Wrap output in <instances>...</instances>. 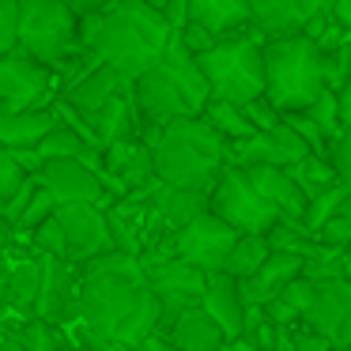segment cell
I'll return each mask as SVG.
<instances>
[{
    "label": "cell",
    "instance_id": "cell-1",
    "mask_svg": "<svg viewBox=\"0 0 351 351\" xmlns=\"http://www.w3.org/2000/svg\"><path fill=\"white\" fill-rule=\"evenodd\" d=\"M174 27L162 8L147 0H114L110 8L84 16V49L99 64L117 69L129 84H136L162 53H167Z\"/></svg>",
    "mask_w": 351,
    "mask_h": 351
},
{
    "label": "cell",
    "instance_id": "cell-2",
    "mask_svg": "<svg viewBox=\"0 0 351 351\" xmlns=\"http://www.w3.org/2000/svg\"><path fill=\"white\" fill-rule=\"evenodd\" d=\"M80 321L87 328L114 336L121 343H140L159 332L162 306L147 268H114V272H84L80 283Z\"/></svg>",
    "mask_w": 351,
    "mask_h": 351
},
{
    "label": "cell",
    "instance_id": "cell-3",
    "mask_svg": "<svg viewBox=\"0 0 351 351\" xmlns=\"http://www.w3.org/2000/svg\"><path fill=\"white\" fill-rule=\"evenodd\" d=\"M132 99L140 106L144 125H170L178 117L204 114V106L212 102V87L197 53H189L185 42L174 34L167 53L132 84Z\"/></svg>",
    "mask_w": 351,
    "mask_h": 351
},
{
    "label": "cell",
    "instance_id": "cell-4",
    "mask_svg": "<svg viewBox=\"0 0 351 351\" xmlns=\"http://www.w3.org/2000/svg\"><path fill=\"white\" fill-rule=\"evenodd\" d=\"M155 174L174 189L212 193L215 178L230 162V144L204 121V117H178L162 125L155 140Z\"/></svg>",
    "mask_w": 351,
    "mask_h": 351
},
{
    "label": "cell",
    "instance_id": "cell-5",
    "mask_svg": "<svg viewBox=\"0 0 351 351\" xmlns=\"http://www.w3.org/2000/svg\"><path fill=\"white\" fill-rule=\"evenodd\" d=\"M268 64V99L283 114H306L328 87V57L310 34H287V38H268L265 46Z\"/></svg>",
    "mask_w": 351,
    "mask_h": 351
},
{
    "label": "cell",
    "instance_id": "cell-6",
    "mask_svg": "<svg viewBox=\"0 0 351 351\" xmlns=\"http://www.w3.org/2000/svg\"><path fill=\"white\" fill-rule=\"evenodd\" d=\"M265 46H268V34L250 27L234 38H219L208 53H200L197 61L208 76L212 99H227V102H238V106L261 99L268 91Z\"/></svg>",
    "mask_w": 351,
    "mask_h": 351
},
{
    "label": "cell",
    "instance_id": "cell-7",
    "mask_svg": "<svg viewBox=\"0 0 351 351\" xmlns=\"http://www.w3.org/2000/svg\"><path fill=\"white\" fill-rule=\"evenodd\" d=\"M19 46L49 69L84 53V16L64 0H19Z\"/></svg>",
    "mask_w": 351,
    "mask_h": 351
},
{
    "label": "cell",
    "instance_id": "cell-8",
    "mask_svg": "<svg viewBox=\"0 0 351 351\" xmlns=\"http://www.w3.org/2000/svg\"><path fill=\"white\" fill-rule=\"evenodd\" d=\"M208 197H212V212L219 219H227L238 234H268L283 219L280 208L268 204L257 193V185L250 182V174L242 167H234V162L223 167V174L215 178Z\"/></svg>",
    "mask_w": 351,
    "mask_h": 351
},
{
    "label": "cell",
    "instance_id": "cell-9",
    "mask_svg": "<svg viewBox=\"0 0 351 351\" xmlns=\"http://www.w3.org/2000/svg\"><path fill=\"white\" fill-rule=\"evenodd\" d=\"M57 99V72L31 57L23 46L0 57V110L49 106Z\"/></svg>",
    "mask_w": 351,
    "mask_h": 351
},
{
    "label": "cell",
    "instance_id": "cell-10",
    "mask_svg": "<svg viewBox=\"0 0 351 351\" xmlns=\"http://www.w3.org/2000/svg\"><path fill=\"white\" fill-rule=\"evenodd\" d=\"M238 238L242 234L227 219H219L215 212H204L193 223H185L182 230H174V250L182 261H189L200 272L215 276V272H227L230 250L238 245Z\"/></svg>",
    "mask_w": 351,
    "mask_h": 351
},
{
    "label": "cell",
    "instance_id": "cell-11",
    "mask_svg": "<svg viewBox=\"0 0 351 351\" xmlns=\"http://www.w3.org/2000/svg\"><path fill=\"white\" fill-rule=\"evenodd\" d=\"M147 280H152L155 295H159V306H162V332H170L182 313L204 306V291H208V272H200L197 265L182 257H170L162 265H152L147 268Z\"/></svg>",
    "mask_w": 351,
    "mask_h": 351
},
{
    "label": "cell",
    "instance_id": "cell-12",
    "mask_svg": "<svg viewBox=\"0 0 351 351\" xmlns=\"http://www.w3.org/2000/svg\"><path fill=\"white\" fill-rule=\"evenodd\" d=\"M306 328L325 336L336 351H351V280H321L310 310L302 313Z\"/></svg>",
    "mask_w": 351,
    "mask_h": 351
},
{
    "label": "cell",
    "instance_id": "cell-13",
    "mask_svg": "<svg viewBox=\"0 0 351 351\" xmlns=\"http://www.w3.org/2000/svg\"><path fill=\"white\" fill-rule=\"evenodd\" d=\"M42 185L57 197V204H114V193L106 189V178L84 159H49L42 167Z\"/></svg>",
    "mask_w": 351,
    "mask_h": 351
},
{
    "label": "cell",
    "instance_id": "cell-14",
    "mask_svg": "<svg viewBox=\"0 0 351 351\" xmlns=\"http://www.w3.org/2000/svg\"><path fill=\"white\" fill-rule=\"evenodd\" d=\"M306 155H313V147L298 136L287 117L272 132H257L250 140L230 144V162L234 167H295Z\"/></svg>",
    "mask_w": 351,
    "mask_h": 351
},
{
    "label": "cell",
    "instance_id": "cell-15",
    "mask_svg": "<svg viewBox=\"0 0 351 351\" xmlns=\"http://www.w3.org/2000/svg\"><path fill=\"white\" fill-rule=\"evenodd\" d=\"M57 219H61L64 234H69L72 265H84V261L114 250L110 219H106V208L102 204H57Z\"/></svg>",
    "mask_w": 351,
    "mask_h": 351
},
{
    "label": "cell",
    "instance_id": "cell-16",
    "mask_svg": "<svg viewBox=\"0 0 351 351\" xmlns=\"http://www.w3.org/2000/svg\"><path fill=\"white\" fill-rule=\"evenodd\" d=\"M42 257V295L34 306V317L49 321V325H61V321L80 317V291H72V261L64 257Z\"/></svg>",
    "mask_w": 351,
    "mask_h": 351
},
{
    "label": "cell",
    "instance_id": "cell-17",
    "mask_svg": "<svg viewBox=\"0 0 351 351\" xmlns=\"http://www.w3.org/2000/svg\"><path fill=\"white\" fill-rule=\"evenodd\" d=\"M336 0H253V27L268 38L302 34L317 16L332 12Z\"/></svg>",
    "mask_w": 351,
    "mask_h": 351
},
{
    "label": "cell",
    "instance_id": "cell-18",
    "mask_svg": "<svg viewBox=\"0 0 351 351\" xmlns=\"http://www.w3.org/2000/svg\"><path fill=\"white\" fill-rule=\"evenodd\" d=\"M302 272H306V257L272 250V257L261 265V272H253L250 280H238V287H242L245 306H268L272 298H280L283 291H287V283H295Z\"/></svg>",
    "mask_w": 351,
    "mask_h": 351
},
{
    "label": "cell",
    "instance_id": "cell-19",
    "mask_svg": "<svg viewBox=\"0 0 351 351\" xmlns=\"http://www.w3.org/2000/svg\"><path fill=\"white\" fill-rule=\"evenodd\" d=\"M129 80L121 76L117 69H110V64H91L87 72H80L76 80H72L69 87H64L57 99L72 102L76 110H84V114H95V110H102L110 99H117V95L129 91Z\"/></svg>",
    "mask_w": 351,
    "mask_h": 351
},
{
    "label": "cell",
    "instance_id": "cell-20",
    "mask_svg": "<svg viewBox=\"0 0 351 351\" xmlns=\"http://www.w3.org/2000/svg\"><path fill=\"white\" fill-rule=\"evenodd\" d=\"M61 125L57 106H27V110H0V144L4 147H38L49 132Z\"/></svg>",
    "mask_w": 351,
    "mask_h": 351
},
{
    "label": "cell",
    "instance_id": "cell-21",
    "mask_svg": "<svg viewBox=\"0 0 351 351\" xmlns=\"http://www.w3.org/2000/svg\"><path fill=\"white\" fill-rule=\"evenodd\" d=\"M242 170L250 174V182L257 185L261 197H265L268 204L280 208L283 219H298V223H302L310 197H306V189L295 182V174H291L287 167H242Z\"/></svg>",
    "mask_w": 351,
    "mask_h": 351
},
{
    "label": "cell",
    "instance_id": "cell-22",
    "mask_svg": "<svg viewBox=\"0 0 351 351\" xmlns=\"http://www.w3.org/2000/svg\"><path fill=\"white\" fill-rule=\"evenodd\" d=\"M204 310L219 321V328L227 332V340L245 336V298H242V287H238V280L230 272L208 276Z\"/></svg>",
    "mask_w": 351,
    "mask_h": 351
},
{
    "label": "cell",
    "instance_id": "cell-23",
    "mask_svg": "<svg viewBox=\"0 0 351 351\" xmlns=\"http://www.w3.org/2000/svg\"><path fill=\"white\" fill-rule=\"evenodd\" d=\"M189 23H200L215 38H234L253 27V0H189Z\"/></svg>",
    "mask_w": 351,
    "mask_h": 351
},
{
    "label": "cell",
    "instance_id": "cell-24",
    "mask_svg": "<svg viewBox=\"0 0 351 351\" xmlns=\"http://www.w3.org/2000/svg\"><path fill=\"white\" fill-rule=\"evenodd\" d=\"M155 212H159L162 227L174 234V230H182L185 223H193L197 215L212 212V197H208L204 189H174V185L159 182V189H155Z\"/></svg>",
    "mask_w": 351,
    "mask_h": 351
},
{
    "label": "cell",
    "instance_id": "cell-25",
    "mask_svg": "<svg viewBox=\"0 0 351 351\" xmlns=\"http://www.w3.org/2000/svg\"><path fill=\"white\" fill-rule=\"evenodd\" d=\"M167 340L174 343L178 351H219L223 343H227V332H223L219 321H215L204 306H197V310L182 313V317L170 325Z\"/></svg>",
    "mask_w": 351,
    "mask_h": 351
},
{
    "label": "cell",
    "instance_id": "cell-26",
    "mask_svg": "<svg viewBox=\"0 0 351 351\" xmlns=\"http://www.w3.org/2000/svg\"><path fill=\"white\" fill-rule=\"evenodd\" d=\"M204 117L208 125H212L215 132H219L227 144H238V140H250V136H257V129H253V121L245 117V110L238 106V102H227V99H212L204 106Z\"/></svg>",
    "mask_w": 351,
    "mask_h": 351
},
{
    "label": "cell",
    "instance_id": "cell-27",
    "mask_svg": "<svg viewBox=\"0 0 351 351\" xmlns=\"http://www.w3.org/2000/svg\"><path fill=\"white\" fill-rule=\"evenodd\" d=\"M38 295H42V257H34L8 272V295H4V302L16 306V310H34Z\"/></svg>",
    "mask_w": 351,
    "mask_h": 351
},
{
    "label": "cell",
    "instance_id": "cell-28",
    "mask_svg": "<svg viewBox=\"0 0 351 351\" xmlns=\"http://www.w3.org/2000/svg\"><path fill=\"white\" fill-rule=\"evenodd\" d=\"M272 257V242L268 234H242L238 245L230 250V261H227V272L234 280H250L253 272H261V265Z\"/></svg>",
    "mask_w": 351,
    "mask_h": 351
},
{
    "label": "cell",
    "instance_id": "cell-29",
    "mask_svg": "<svg viewBox=\"0 0 351 351\" xmlns=\"http://www.w3.org/2000/svg\"><path fill=\"white\" fill-rule=\"evenodd\" d=\"M268 242H272V250H280V253H298V257H310V253L317 250L321 238L310 234V230H306V223H298V219H280L272 230H268Z\"/></svg>",
    "mask_w": 351,
    "mask_h": 351
},
{
    "label": "cell",
    "instance_id": "cell-30",
    "mask_svg": "<svg viewBox=\"0 0 351 351\" xmlns=\"http://www.w3.org/2000/svg\"><path fill=\"white\" fill-rule=\"evenodd\" d=\"M291 174H295V182L306 189V197H317L321 189H328V185H336L340 178H336L332 162H328V155H306L302 162H295V167H287Z\"/></svg>",
    "mask_w": 351,
    "mask_h": 351
},
{
    "label": "cell",
    "instance_id": "cell-31",
    "mask_svg": "<svg viewBox=\"0 0 351 351\" xmlns=\"http://www.w3.org/2000/svg\"><path fill=\"white\" fill-rule=\"evenodd\" d=\"M343 197H348V185H343V182H336V185H328V189H321L317 197H310V204H306V215H302L306 230H310V234H317V230L325 227L332 215H340Z\"/></svg>",
    "mask_w": 351,
    "mask_h": 351
},
{
    "label": "cell",
    "instance_id": "cell-32",
    "mask_svg": "<svg viewBox=\"0 0 351 351\" xmlns=\"http://www.w3.org/2000/svg\"><path fill=\"white\" fill-rule=\"evenodd\" d=\"M31 178H34V174H27L23 162H19L16 155L8 152V147L0 144V215L8 212V204L16 200V193L23 189Z\"/></svg>",
    "mask_w": 351,
    "mask_h": 351
},
{
    "label": "cell",
    "instance_id": "cell-33",
    "mask_svg": "<svg viewBox=\"0 0 351 351\" xmlns=\"http://www.w3.org/2000/svg\"><path fill=\"white\" fill-rule=\"evenodd\" d=\"M306 114H310L313 121L325 129L328 140H336V136H343V132H348V125H343V114H340V91H325L317 102H313V110H306Z\"/></svg>",
    "mask_w": 351,
    "mask_h": 351
},
{
    "label": "cell",
    "instance_id": "cell-34",
    "mask_svg": "<svg viewBox=\"0 0 351 351\" xmlns=\"http://www.w3.org/2000/svg\"><path fill=\"white\" fill-rule=\"evenodd\" d=\"M49 215H57V197L46 189V185H38V193L31 197V204H27V212L19 215L16 230H19V234H34V230H38L42 223L49 219Z\"/></svg>",
    "mask_w": 351,
    "mask_h": 351
},
{
    "label": "cell",
    "instance_id": "cell-35",
    "mask_svg": "<svg viewBox=\"0 0 351 351\" xmlns=\"http://www.w3.org/2000/svg\"><path fill=\"white\" fill-rule=\"evenodd\" d=\"M31 242H34V250H38V253H49V257H64V261H69V234H64V227H61L57 215H49V219L34 230Z\"/></svg>",
    "mask_w": 351,
    "mask_h": 351
},
{
    "label": "cell",
    "instance_id": "cell-36",
    "mask_svg": "<svg viewBox=\"0 0 351 351\" xmlns=\"http://www.w3.org/2000/svg\"><path fill=\"white\" fill-rule=\"evenodd\" d=\"M19 343H23L27 351H57V332H53V325L49 321H42V317H31L23 328H19V336H16Z\"/></svg>",
    "mask_w": 351,
    "mask_h": 351
},
{
    "label": "cell",
    "instance_id": "cell-37",
    "mask_svg": "<svg viewBox=\"0 0 351 351\" xmlns=\"http://www.w3.org/2000/svg\"><path fill=\"white\" fill-rule=\"evenodd\" d=\"M242 110H245V117L253 121V129H257V132H272L276 125H283V117H287V114H283V110L276 106L272 99H268V95H261V99L245 102Z\"/></svg>",
    "mask_w": 351,
    "mask_h": 351
},
{
    "label": "cell",
    "instance_id": "cell-38",
    "mask_svg": "<svg viewBox=\"0 0 351 351\" xmlns=\"http://www.w3.org/2000/svg\"><path fill=\"white\" fill-rule=\"evenodd\" d=\"M19 46V0H0V57Z\"/></svg>",
    "mask_w": 351,
    "mask_h": 351
},
{
    "label": "cell",
    "instance_id": "cell-39",
    "mask_svg": "<svg viewBox=\"0 0 351 351\" xmlns=\"http://www.w3.org/2000/svg\"><path fill=\"white\" fill-rule=\"evenodd\" d=\"M287 121L295 125V132L313 147V155H328V144H332V140L325 136V129H321V125L313 121L310 114H287Z\"/></svg>",
    "mask_w": 351,
    "mask_h": 351
},
{
    "label": "cell",
    "instance_id": "cell-40",
    "mask_svg": "<svg viewBox=\"0 0 351 351\" xmlns=\"http://www.w3.org/2000/svg\"><path fill=\"white\" fill-rule=\"evenodd\" d=\"M328 162H332L336 178H340L343 185H351V129L328 144Z\"/></svg>",
    "mask_w": 351,
    "mask_h": 351
},
{
    "label": "cell",
    "instance_id": "cell-41",
    "mask_svg": "<svg viewBox=\"0 0 351 351\" xmlns=\"http://www.w3.org/2000/svg\"><path fill=\"white\" fill-rule=\"evenodd\" d=\"M317 238H321L325 245H336V250H348V245H351V219H348L343 212H340V215H332V219H328L325 227L317 230Z\"/></svg>",
    "mask_w": 351,
    "mask_h": 351
},
{
    "label": "cell",
    "instance_id": "cell-42",
    "mask_svg": "<svg viewBox=\"0 0 351 351\" xmlns=\"http://www.w3.org/2000/svg\"><path fill=\"white\" fill-rule=\"evenodd\" d=\"M178 38H182V42H185V49H189V53H197V57H200V53H208V49H212L215 42H219L212 31H208V27H200V23H189L185 31H178Z\"/></svg>",
    "mask_w": 351,
    "mask_h": 351
},
{
    "label": "cell",
    "instance_id": "cell-43",
    "mask_svg": "<svg viewBox=\"0 0 351 351\" xmlns=\"http://www.w3.org/2000/svg\"><path fill=\"white\" fill-rule=\"evenodd\" d=\"M80 343H84V351H132L129 343L114 340V336L99 332V328H87V325H80Z\"/></svg>",
    "mask_w": 351,
    "mask_h": 351
},
{
    "label": "cell",
    "instance_id": "cell-44",
    "mask_svg": "<svg viewBox=\"0 0 351 351\" xmlns=\"http://www.w3.org/2000/svg\"><path fill=\"white\" fill-rule=\"evenodd\" d=\"M162 16H167V23L174 27V34L185 31V27H189V0H170L167 8H162Z\"/></svg>",
    "mask_w": 351,
    "mask_h": 351
},
{
    "label": "cell",
    "instance_id": "cell-45",
    "mask_svg": "<svg viewBox=\"0 0 351 351\" xmlns=\"http://www.w3.org/2000/svg\"><path fill=\"white\" fill-rule=\"evenodd\" d=\"M295 343H298V351H336L325 336L310 332V328H306V332H295Z\"/></svg>",
    "mask_w": 351,
    "mask_h": 351
},
{
    "label": "cell",
    "instance_id": "cell-46",
    "mask_svg": "<svg viewBox=\"0 0 351 351\" xmlns=\"http://www.w3.org/2000/svg\"><path fill=\"white\" fill-rule=\"evenodd\" d=\"M132 351H178V348L167 340V336H159V332H155V336H147V340L132 343Z\"/></svg>",
    "mask_w": 351,
    "mask_h": 351
},
{
    "label": "cell",
    "instance_id": "cell-47",
    "mask_svg": "<svg viewBox=\"0 0 351 351\" xmlns=\"http://www.w3.org/2000/svg\"><path fill=\"white\" fill-rule=\"evenodd\" d=\"M64 4H72V8L80 12V16H95V12L110 8V4H114V0H64Z\"/></svg>",
    "mask_w": 351,
    "mask_h": 351
},
{
    "label": "cell",
    "instance_id": "cell-48",
    "mask_svg": "<svg viewBox=\"0 0 351 351\" xmlns=\"http://www.w3.org/2000/svg\"><path fill=\"white\" fill-rule=\"evenodd\" d=\"M16 234H19V230H16V223H8L4 215H0V257L8 253V245L16 242Z\"/></svg>",
    "mask_w": 351,
    "mask_h": 351
},
{
    "label": "cell",
    "instance_id": "cell-49",
    "mask_svg": "<svg viewBox=\"0 0 351 351\" xmlns=\"http://www.w3.org/2000/svg\"><path fill=\"white\" fill-rule=\"evenodd\" d=\"M340 114H343V125L351 129V76H348V84L340 87Z\"/></svg>",
    "mask_w": 351,
    "mask_h": 351
},
{
    "label": "cell",
    "instance_id": "cell-50",
    "mask_svg": "<svg viewBox=\"0 0 351 351\" xmlns=\"http://www.w3.org/2000/svg\"><path fill=\"white\" fill-rule=\"evenodd\" d=\"M219 351H261V348H257V343L250 340V336H238V340H227V343H223Z\"/></svg>",
    "mask_w": 351,
    "mask_h": 351
},
{
    "label": "cell",
    "instance_id": "cell-51",
    "mask_svg": "<svg viewBox=\"0 0 351 351\" xmlns=\"http://www.w3.org/2000/svg\"><path fill=\"white\" fill-rule=\"evenodd\" d=\"M0 351H27V348L19 340H4V343H0Z\"/></svg>",
    "mask_w": 351,
    "mask_h": 351
},
{
    "label": "cell",
    "instance_id": "cell-52",
    "mask_svg": "<svg viewBox=\"0 0 351 351\" xmlns=\"http://www.w3.org/2000/svg\"><path fill=\"white\" fill-rule=\"evenodd\" d=\"M4 295H8V272L0 268V302H4Z\"/></svg>",
    "mask_w": 351,
    "mask_h": 351
},
{
    "label": "cell",
    "instance_id": "cell-53",
    "mask_svg": "<svg viewBox=\"0 0 351 351\" xmlns=\"http://www.w3.org/2000/svg\"><path fill=\"white\" fill-rule=\"evenodd\" d=\"M340 212H343V215H348V219H351V185H348V197H343V208H340Z\"/></svg>",
    "mask_w": 351,
    "mask_h": 351
},
{
    "label": "cell",
    "instance_id": "cell-54",
    "mask_svg": "<svg viewBox=\"0 0 351 351\" xmlns=\"http://www.w3.org/2000/svg\"><path fill=\"white\" fill-rule=\"evenodd\" d=\"M343 268H348V280H351V245L343 250Z\"/></svg>",
    "mask_w": 351,
    "mask_h": 351
},
{
    "label": "cell",
    "instance_id": "cell-55",
    "mask_svg": "<svg viewBox=\"0 0 351 351\" xmlns=\"http://www.w3.org/2000/svg\"><path fill=\"white\" fill-rule=\"evenodd\" d=\"M57 351H84V343H80V348H72V343H57Z\"/></svg>",
    "mask_w": 351,
    "mask_h": 351
},
{
    "label": "cell",
    "instance_id": "cell-56",
    "mask_svg": "<svg viewBox=\"0 0 351 351\" xmlns=\"http://www.w3.org/2000/svg\"><path fill=\"white\" fill-rule=\"evenodd\" d=\"M147 4H155V8H167L170 0H147Z\"/></svg>",
    "mask_w": 351,
    "mask_h": 351
},
{
    "label": "cell",
    "instance_id": "cell-57",
    "mask_svg": "<svg viewBox=\"0 0 351 351\" xmlns=\"http://www.w3.org/2000/svg\"><path fill=\"white\" fill-rule=\"evenodd\" d=\"M272 351H276V348H272Z\"/></svg>",
    "mask_w": 351,
    "mask_h": 351
}]
</instances>
